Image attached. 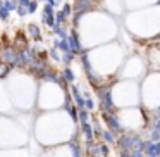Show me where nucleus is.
Masks as SVG:
<instances>
[{"label":"nucleus","instance_id":"obj_2","mask_svg":"<svg viewBox=\"0 0 160 157\" xmlns=\"http://www.w3.org/2000/svg\"><path fill=\"white\" fill-rule=\"evenodd\" d=\"M28 31L31 33V38H35V40H40V38H42V31H40V28L35 24V23H31V24L28 26Z\"/></svg>","mask_w":160,"mask_h":157},{"label":"nucleus","instance_id":"obj_1","mask_svg":"<svg viewBox=\"0 0 160 157\" xmlns=\"http://www.w3.org/2000/svg\"><path fill=\"white\" fill-rule=\"evenodd\" d=\"M146 73V67H145V62H143L139 57H129L126 60V64L122 66L121 69V80H134L138 81L139 78H143Z\"/></svg>","mask_w":160,"mask_h":157},{"label":"nucleus","instance_id":"obj_9","mask_svg":"<svg viewBox=\"0 0 160 157\" xmlns=\"http://www.w3.org/2000/svg\"><path fill=\"white\" fill-rule=\"evenodd\" d=\"M62 12L67 16V18H69L71 14H74V9H72V5H71V4H66V5L62 7Z\"/></svg>","mask_w":160,"mask_h":157},{"label":"nucleus","instance_id":"obj_8","mask_svg":"<svg viewBox=\"0 0 160 157\" xmlns=\"http://www.w3.org/2000/svg\"><path fill=\"white\" fill-rule=\"evenodd\" d=\"M9 67H11V66H9L7 62H4V64H0V78H4L5 74L9 73Z\"/></svg>","mask_w":160,"mask_h":157},{"label":"nucleus","instance_id":"obj_3","mask_svg":"<svg viewBox=\"0 0 160 157\" xmlns=\"http://www.w3.org/2000/svg\"><path fill=\"white\" fill-rule=\"evenodd\" d=\"M62 78L67 81V83H72L74 80H76V76H74V73H72V69H71L69 66H66V69L62 71Z\"/></svg>","mask_w":160,"mask_h":157},{"label":"nucleus","instance_id":"obj_11","mask_svg":"<svg viewBox=\"0 0 160 157\" xmlns=\"http://www.w3.org/2000/svg\"><path fill=\"white\" fill-rule=\"evenodd\" d=\"M29 4H31V0H19V5L21 7H29Z\"/></svg>","mask_w":160,"mask_h":157},{"label":"nucleus","instance_id":"obj_10","mask_svg":"<svg viewBox=\"0 0 160 157\" xmlns=\"http://www.w3.org/2000/svg\"><path fill=\"white\" fill-rule=\"evenodd\" d=\"M36 9H38V0H31V4H29V7H28V12L29 14H35Z\"/></svg>","mask_w":160,"mask_h":157},{"label":"nucleus","instance_id":"obj_6","mask_svg":"<svg viewBox=\"0 0 160 157\" xmlns=\"http://www.w3.org/2000/svg\"><path fill=\"white\" fill-rule=\"evenodd\" d=\"M55 19H57V24H66V21H67V16L64 14L62 11H59V12H55Z\"/></svg>","mask_w":160,"mask_h":157},{"label":"nucleus","instance_id":"obj_13","mask_svg":"<svg viewBox=\"0 0 160 157\" xmlns=\"http://www.w3.org/2000/svg\"><path fill=\"white\" fill-rule=\"evenodd\" d=\"M157 5H158V7H160V0H157Z\"/></svg>","mask_w":160,"mask_h":157},{"label":"nucleus","instance_id":"obj_12","mask_svg":"<svg viewBox=\"0 0 160 157\" xmlns=\"http://www.w3.org/2000/svg\"><path fill=\"white\" fill-rule=\"evenodd\" d=\"M47 4H50V5H53V7H55V5L59 4V0H47Z\"/></svg>","mask_w":160,"mask_h":157},{"label":"nucleus","instance_id":"obj_5","mask_svg":"<svg viewBox=\"0 0 160 157\" xmlns=\"http://www.w3.org/2000/svg\"><path fill=\"white\" fill-rule=\"evenodd\" d=\"M9 14H11V11H9V9L5 7V4L2 2V4H0V19H4L5 21V19L9 18Z\"/></svg>","mask_w":160,"mask_h":157},{"label":"nucleus","instance_id":"obj_7","mask_svg":"<svg viewBox=\"0 0 160 157\" xmlns=\"http://www.w3.org/2000/svg\"><path fill=\"white\" fill-rule=\"evenodd\" d=\"M84 109H88V111H95L97 109V104H95V100L91 97H86V102H84Z\"/></svg>","mask_w":160,"mask_h":157},{"label":"nucleus","instance_id":"obj_4","mask_svg":"<svg viewBox=\"0 0 160 157\" xmlns=\"http://www.w3.org/2000/svg\"><path fill=\"white\" fill-rule=\"evenodd\" d=\"M90 112L88 109H79V123H88L90 121Z\"/></svg>","mask_w":160,"mask_h":157}]
</instances>
